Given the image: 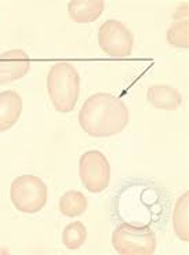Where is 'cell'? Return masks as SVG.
<instances>
[{
	"label": "cell",
	"mask_w": 189,
	"mask_h": 255,
	"mask_svg": "<svg viewBox=\"0 0 189 255\" xmlns=\"http://www.w3.org/2000/svg\"><path fill=\"white\" fill-rule=\"evenodd\" d=\"M79 123L84 132L95 138L116 135L129 125V109L118 97L97 93L83 104Z\"/></svg>",
	"instance_id": "cell-1"
},
{
	"label": "cell",
	"mask_w": 189,
	"mask_h": 255,
	"mask_svg": "<svg viewBox=\"0 0 189 255\" xmlns=\"http://www.w3.org/2000/svg\"><path fill=\"white\" fill-rule=\"evenodd\" d=\"M47 91L54 108L58 112H72L80 93V76L69 62H57L47 76Z\"/></svg>",
	"instance_id": "cell-2"
},
{
	"label": "cell",
	"mask_w": 189,
	"mask_h": 255,
	"mask_svg": "<svg viewBox=\"0 0 189 255\" xmlns=\"http://www.w3.org/2000/svg\"><path fill=\"white\" fill-rule=\"evenodd\" d=\"M112 246L120 255H152L156 251V235L149 226L123 222L113 231Z\"/></svg>",
	"instance_id": "cell-3"
},
{
	"label": "cell",
	"mask_w": 189,
	"mask_h": 255,
	"mask_svg": "<svg viewBox=\"0 0 189 255\" xmlns=\"http://www.w3.org/2000/svg\"><path fill=\"white\" fill-rule=\"evenodd\" d=\"M47 197V186L39 177L26 174L12 181L10 188V199L14 207L21 213H39L46 206Z\"/></svg>",
	"instance_id": "cell-4"
},
{
	"label": "cell",
	"mask_w": 189,
	"mask_h": 255,
	"mask_svg": "<svg viewBox=\"0 0 189 255\" xmlns=\"http://www.w3.org/2000/svg\"><path fill=\"white\" fill-rule=\"evenodd\" d=\"M79 175L90 193H101L111 182V164L100 150H89L79 160Z\"/></svg>",
	"instance_id": "cell-5"
},
{
	"label": "cell",
	"mask_w": 189,
	"mask_h": 255,
	"mask_svg": "<svg viewBox=\"0 0 189 255\" xmlns=\"http://www.w3.org/2000/svg\"><path fill=\"white\" fill-rule=\"evenodd\" d=\"M98 44L102 51L112 58L129 57L134 47V35L120 21L108 19L101 25L98 32Z\"/></svg>",
	"instance_id": "cell-6"
},
{
	"label": "cell",
	"mask_w": 189,
	"mask_h": 255,
	"mask_svg": "<svg viewBox=\"0 0 189 255\" xmlns=\"http://www.w3.org/2000/svg\"><path fill=\"white\" fill-rule=\"evenodd\" d=\"M30 69L29 55L24 50H8L0 54V84H8L24 77Z\"/></svg>",
	"instance_id": "cell-7"
},
{
	"label": "cell",
	"mask_w": 189,
	"mask_h": 255,
	"mask_svg": "<svg viewBox=\"0 0 189 255\" xmlns=\"http://www.w3.org/2000/svg\"><path fill=\"white\" fill-rule=\"evenodd\" d=\"M22 113V98L17 91L0 93V132L12 128Z\"/></svg>",
	"instance_id": "cell-8"
},
{
	"label": "cell",
	"mask_w": 189,
	"mask_h": 255,
	"mask_svg": "<svg viewBox=\"0 0 189 255\" xmlns=\"http://www.w3.org/2000/svg\"><path fill=\"white\" fill-rule=\"evenodd\" d=\"M149 104L156 109L177 111L183 104V95L177 89L166 84H156L147 91Z\"/></svg>",
	"instance_id": "cell-9"
},
{
	"label": "cell",
	"mask_w": 189,
	"mask_h": 255,
	"mask_svg": "<svg viewBox=\"0 0 189 255\" xmlns=\"http://www.w3.org/2000/svg\"><path fill=\"white\" fill-rule=\"evenodd\" d=\"M105 3L102 0H72L68 4V12L72 21L77 24L94 22L104 12Z\"/></svg>",
	"instance_id": "cell-10"
},
{
	"label": "cell",
	"mask_w": 189,
	"mask_h": 255,
	"mask_svg": "<svg viewBox=\"0 0 189 255\" xmlns=\"http://www.w3.org/2000/svg\"><path fill=\"white\" fill-rule=\"evenodd\" d=\"M87 197L79 190H68L59 199V211L62 215L75 218L87 210Z\"/></svg>",
	"instance_id": "cell-11"
},
{
	"label": "cell",
	"mask_w": 189,
	"mask_h": 255,
	"mask_svg": "<svg viewBox=\"0 0 189 255\" xmlns=\"http://www.w3.org/2000/svg\"><path fill=\"white\" fill-rule=\"evenodd\" d=\"M188 197L189 192L183 193L176 203V208H174V214H173V225H174V232L181 239L183 242H188Z\"/></svg>",
	"instance_id": "cell-12"
},
{
	"label": "cell",
	"mask_w": 189,
	"mask_h": 255,
	"mask_svg": "<svg viewBox=\"0 0 189 255\" xmlns=\"http://www.w3.org/2000/svg\"><path fill=\"white\" fill-rule=\"evenodd\" d=\"M87 239V229L83 222L75 221L66 226L62 232V243L68 250H79Z\"/></svg>",
	"instance_id": "cell-13"
},
{
	"label": "cell",
	"mask_w": 189,
	"mask_h": 255,
	"mask_svg": "<svg viewBox=\"0 0 189 255\" xmlns=\"http://www.w3.org/2000/svg\"><path fill=\"white\" fill-rule=\"evenodd\" d=\"M188 29H189L188 19L176 21V22L170 26V29L167 30V42L170 43L172 46H174V47L188 48L189 47Z\"/></svg>",
	"instance_id": "cell-14"
}]
</instances>
